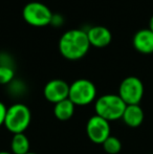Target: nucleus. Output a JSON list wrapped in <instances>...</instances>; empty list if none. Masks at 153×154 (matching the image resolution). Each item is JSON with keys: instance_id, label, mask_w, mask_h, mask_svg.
Masks as SVG:
<instances>
[{"instance_id": "obj_14", "label": "nucleus", "mask_w": 153, "mask_h": 154, "mask_svg": "<svg viewBox=\"0 0 153 154\" xmlns=\"http://www.w3.org/2000/svg\"><path fill=\"white\" fill-rule=\"evenodd\" d=\"M104 151L108 154H118L122 150V143L115 136L110 135L104 143H103Z\"/></svg>"}, {"instance_id": "obj_10", "label": "nucleus", "mask_w": 153, "mask_h": 154, "mask_svg": "<svg viewBox=\"0 0 153 154\" xmlns=\"http://www.w3.org/2000/svg\"><path fill=\"white\" fill-rule=\"evenodd\" d=\"M133 46L142 54L153 53V32L149 29H139L133 37Z\"/></svg>"}, {"instance_id": "obj_19", "label": "nucleus", "mask_w": 153, "mask_h": 154, "mask_svg": "<svg viewBox=\"0 0 153 154\" xmlns=\"http://www.w3.org/2000/svg\"><path fill=\"white\" fill-rule=\"evenodd\" d=\"M26 154H38V153H35V152H29V153H26Z\"/></svg>"}, {"instance_id": "obj_6", "label": "nucleus", "mask_w": 153, "mask_h": 154, "mask_svg": "<svg viewBox=\"0 0 153 154\" xmlns=\"http://www.w3.org/2000/svg\"><path fill=\"white\" fill-rule=\"evenodd\" d=\"M118 95L126 105H139L144 95V84L137 77H127L121 82Z\"/></svg>"}, {"instance_id": "obj_16", "label": "nucleus", "mask_w": 153, "mask_h": 154, "mask_svg": "<svg viewBox=\"0 0 153 154\" xmlns=\"http://www.w3.org/2000/svg\"><path fill=\"white\" fill-rule=\"evenodd\" d=\"M6 113H8V108H6V106L2 102H0V126L4 125Z\"/></svg>"}, {"instance_id": "obj_7", "label": "nucleus", "mask_w": 153, "mask_h": 154, "mask_svg": "<svg viewBox=\"0 0 153 154\" xmlns=\"http://www.w3.org/2000/svg\"><path fill=\"white\" fill-rule=\"evenodd\" d=\"M86 134L92 143L102 145L110 136V124L105 119L94 114L86 124Z\"/></svg>"}, {"instance_id": "obj_12", "label": "nucleus", "mask_w": 153, "mask_h": 154, "mask_svg": "<svg viewBox=\"0 0 153 154\" xmlns=\"http://www.w3.org/2000/svg\"><path fill=\"white\" fill-rule=\"evenodd\" d=\"M75 108H76V105L69 99H66L55 104L54 114L57 120L65 122L72 118V116L75 114Z\"/></svg>"}, {"instance_id": "obj_9", "label": "nucleus", "mask_w": 153, "mask_h": 154, "mask_svg": "<svg viewBox=\"0 0 153 154\" xmlns=\"http://www.w3.org/2000/svg\"><path fill=\"white\" fill-rule=\"evenodd\" d=\"M88 37V40L91 46L98 47V48H103L106 47L107 45L110 44L112 40V35L111 32L107 27L96 25L92 26L86 32Z\"/></svg>"}, {"instance_id": "obj_8", "label": "nucleus", "mask_w": 153, "mask_h": 154, "mask_svg": "<svg viewBox=\"0 0 153 154\" xmlns=\"http://www.w3.org/2000/svg\"><path fill=\"white\" fill-rule=\"evenodd\" d=\"M43 94L48 102L57 104L61 101L68 99L69 94V84L64 80L54 79L47 82L43 89Z\"/></svg>"}, {"instance_id": "obj_11", "label": "nucleus", "mask_w": 153, "mask_h": 154, "mask_svg": "<svg viewBox=\"0 0 153 154\" xmlns=\"http://www.w3.org/2000/svg\"><path fill=\"white\" fill-rule=\"evenodd\" d=\"M145 114L139 105H127L122 120L127 126L131 128H136L142 125Z\"/></svg>"}, {"instance_id": "obj_2", "label": "nucleus", "mask_w": 153, "mask_h": 154, "mask_svg": "<svg viewBox=\"0 0 153 154\" xmlns=\"http://www.w3.org/2000/svg\"><path fill=\"white\" fill-rule=\"evenodd\" d=\"M126 106L118 94L108 93L101 95L96 100L94 104V111L96 116L105 119L108 122H112L122 119Z\"/></svg>"}, {"instance_id": "obj_5", "label": "nucleus", "mask_w": 153, "mask_h": 154, "mask_svg": "<svg viewBox=\"0 0 153 154\" xmlns=\"http://www.w3.org/2000/svg\"><path fill=\"white\" fill-rule=\"evenodd\" d=\"M96 88L91 81L87 79L76 80L69 85L68 99L76 106H87L94 101Z\"/></svg>"}, {"instance_id": "obj_1", "label": "nucleus", "mask_w": 153, "mask_h": 154, "mask_svg": "<svg viewBox=\"0 0 153 154\" xmlns=\"http://www.w3.org/2000/svg\"><path fill=\"white\" fill-rule=\"evenodd\" d=\"M86 32L82 29H69L62 35L59 41V51L65 59L76 61L85 57L90 48Z\"/></svg>"}, {"instance_id": "obj_3", "label": "nucleus", "mask_w": 153, "mask_h": 154, "mask_svg": "<svg viewBox=\"0 0 153 154\" xmlns=\"http://www.w3.org/2000/svg\"><path fill=\"white\" fill-rule=\"evenodd\" d=\"M32 121V112L26 105L16 103L8 108L4 126L13 134L24 133Z\"/></svg>"}, {"instance_id": "obj_17", "label": "nucleus", "mask_w": 153, "mask_h": 154, "mask_svg": "<svg viewBox=\"0 0 153 154\" xmlns=\"http://www.w3.org/2000/svg\"><path fill=\"white\" fill-rule=\"evenodd\" d=\"M149 29L151 32H153V16L150 18V21H149Z\"/></svg>"}, {"instance_id": "obj_18", "label": "nucleus", "mask_w": 153, "mask_h": 154, "mask_svg": "<svg viewBox=\"0 0 153 154\" xmlns=\"http://www.w3.org/2000/svg\"><path fill=\"white\" fill-rule=\"evenodd\" d=\"M0 154H13V153L8 152V151H0Z\"/></svg>"}, {"instance_id": "obj_13", "label": "nucleus", "mask_w": 153, "mask_h": 154, "mask_svg": "<svg viewBox=\"0 0 153 154\" xmlns=\"http://www.w3.org/2000/svg\"><path fill=\"white\" fill-rule=\"evenodd\" d=\"M11 150L13 154H26L29 151V140L24 133L14 134L11 142Z\"/></svg>"}, {"instance_id": "obj_20", "label": "nucleus", "mask_w": 153, "mask_h": 154, "mask_svg": "<svg viewBox=\"0 0 153 154\" xmlns=\"http://www.w3.org/2000/svg\"><path fill=\"white\" fill-rule=\"evenodd\" d=\"M150 154H153V153H150Z\"/></svg>"}, {"instance_id": "obj_4", "label": "nucleus", "mask_w": 153, "mask_h": 154, "mask_svg": "<svg viewBox=\"0 0 153 154\" xmlns=\"http://www.w3.org/2000/svg\"><path fill=\"white\" fill-rule=\"evenodd\" d=\"M23 19L27 24L36 27H43L53 22L54 15L48 6L38 1L29 2L23 8Z\"/></svg>"}, {"instance_id": "obj_15", "label": "nucleus", "mask_w": 153, "mask_h": 154, "mask_svg": "<svg viewBox=\"0 0 153 154\" xmlns=\"http://www.w3.org/2000/svg\"><path fill=\"white\" fill-rule=\"evenodd\" d=\"M15 78V71L8 65H0V84L6 85Z\"/></svg>"}]
</instances>
